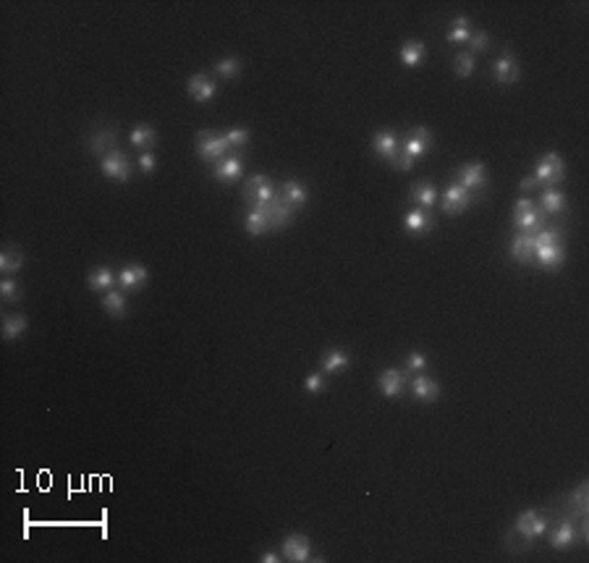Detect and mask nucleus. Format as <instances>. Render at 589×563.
<instances>
[{"instance_id": "f257e3e1", "label": "nucleus", "mask_w": 589, "mask_h": 563, "mask_svg": "<svg viewBox=\"0 0 589 563\" xmlns=\"http://www.w3.org/2000/svg\"><path fill=\"white\" fill-rule=\"evenodd\" d=\"M275 196H278L275 194V186L270 184L268 176L257 173L244 184V199H247L249 210H259L262 213V210H268V205Z\"/></svg>"}, {"instance_id": "f03ea898", "label": "nucleus", "mask_w": 589, "mask_h": 563, "mask_svg": "<svg viewBox=\"0 0 589 563\" xmlns=\"http://www.w3.org/2000/svg\"><path fill=\"white\" fill-rule=\"evenodd\" d=\"M228 150H231V144L225 139V134L207 129L197 134V152L204 163H220L223 157H228Z\"/></svg>"}, {"instance_id": "7ed1b4c3", "label": "nucleus", "mask_w": 589, "mask_h": 563, "mask_svg": "<svg viewBox=\"0 0 589 563\" xmlns=\"http://www.w3.org/2000/svg\"><path fill=\"white\" fill-rule=\"evenodd\" d=\"M532 176H535L537 186H547V189H553L556 184L563 181V176H566V165H563V160L558 157L556 152H547V155H542V160H540V165H537V171Z\"/></svg>"}, {"instance_id": "20e7f679", "label": "nucleus", "mask_w": 589, "mask_h": 563, "mask_svg": "<svg viewBox=\"0 0 589 563\" xmlns=\"http://www.w3.org/2000/svg\"><path fill=\"white\" fill-rule=\"evenodd\" d=\"M514 530H516V534L524 540V545H529V542L540 540V537L547 532V519L545 516H540L537 511H521L514 524Z\"/></svg>"}, {"instance_id": "39448f33", "label": "nucleus", "mask_w": 589, "mask_h": 563, "mask_svg": "<svg viewBox=\"0 0 589 563\" xmlns=\"http://www.w3.org/2000/svg\"><path fill=\"white\" fill-rule=\"evenodd\" d=\"M456 176H459V181H456V184L464 186V189H466L474 199L482 194V189L487 186V168H484L482 163L461 165L459 171H456Z\"/></svg>"}, {"instance_id": "423d86ee", "label": "nucleus", "mask_w": 589, "mask_h": 563, "mask_svg": "<svg viewBox=\"0 0 589 563\" xmlns=\"http://www.w3.org/2000/svg\"><path fill=\"white\" fill-rule=\"evenodd\" d=\"M432 144H435V137H432V131L424 129V126H417V129L408 131V137L404 141H401V150L406 152L408 157L417 163L419 157H424L429 150H432Z\"/></svg>"}, {"instance_id": "0eeeda50", "label": "nucleus", "mask_w": 589, "mask_h": 563, "mask_svg": "<svg viewBox=\"0 0 589 563\" xmlns=\"http://www.w3.org/2000/svg\"><path fill=\"white\" fill-rule=\"evenodd\" d=\"M100 171H102L107 178L118 181V184H126L131 178V163L121 150H113V152H107L105 157H100Z\"/></svg>"}, {"instance_id": "6e6552de", "label": "nucleus", "mask_w": 589, "mask_h": 563, "mask_svg": "<svg viewBox=\"0 0 589 563\" xmlns=\"http://www.w3.org/2000/svg\"><path fill=\"white\" fill-rule=\"evenodd\" d=\"M372 150H375V155L380 160L393 163L398 157V152H401V139H398V134L393 129L377 131L375 137H372Z\"/></svg>"}, {"instance_id": "1a4fd4ad", "label": "nucleus", "mask_w": 589, "mask_h": 563, "mask_svg": "<svg viewBox=\"0 0 589 563\" xmlns=\"http://www.w3.org/2000/svg\"><path fill=\"white\" fill-rule=\"evenodd\" d=\"M280 553H283V558L291 563H304L312 558V542L307 534H289L286 540H283V548H280Z\"/></svg>"}, {"instance_id": "9d476101", "label": "nucleus", "mask_w": 589, "mask_h": 563, "mask_svg": "<svg viewBox=\"0 0 589 563\" xmlns=\"http://www.w3.org/2000/svg\"><path fill=\"white\" fill-rule=\"evenodd\" d=\"M474 202V196L464 189V186L459 184H450L448 189H445V194H443V213L445 215H459V213H464L466 207Z\"/></svg>"}, {"instance_id": "9b49d317", "label": "nucleus", "mask_w": 589, "mask_h": 563, "mask_svg": "<svg viewBox=\"0 0 589 563\" xmlns=\"http://www.w3.org/2000/svg\"><path fill=\"white\" fill-rule=\"evenodd\" d=\"M377 388H380V393L385 399H398L404 393V388H406V372H401L396 367L383 369V375L377 380Z\"/></svg>"}, {"instance_id": "f8f14e48", "label": "nucleus", "mask_w": 589, "mask_h": 563, "mask_svg": "<svg viewBox=\"0 0 589 563\" xmlns=\"http://www.w3.org/2000/svg\"><path fill=\"white\" fill-rule=\"evenodd\" d=\"M147 278H150V272L144 265H129L118 272V286H121V291H141Z\"/></svg>"}, {"instance_id": "ddd939ff", "label": "nucleus", "mask_w": 589, "mask_h": 563, "mask_svg": "<svg viewBox=\"0 0 589 563\" xmlns=\"http://www.w3.org/2000/svg\"><path fill=\"white\" fill-rule=\"evenodd\" d=\"M514 223H516V228H519V233L535 236L537 231H542V228H545V213H542L540 207L532 205L529 210H524V213L514 215Z\"/></svg>"}, {"instance_id": "4468645a", "label": "nucleus", "mask_w": 589, "mask_h": 563, "mask_svg": "<svg viewBox=\"0 0 589 563\" xmlns=\"http://www.w3.org/2000/svg\"><path fill=\"white\" fill-rule=\"evenodd\" d=\"M241 173H244V160H241V155H228V157H223L220 163H215V178H217L220 184H234L236 178H241Z\"/></svg>"}, {"instance_id": "2eb2a0df", "label": "nucleus", "mask_w": 589, "mask_h": 563, "mask_svg": "<svg viewBox=\"0 0 589 563\" xmlns=\"http://www.w3.org/2000/svg\"><path fill=\"white\" fill-rule=\"evenodd\" d=\"M278 196L291 207V210H299V207H304V205H307V199H309V194H307V186L301 184V181H296V178L283 181V184H280Z\"/></svg>"}, {"instance_id": "dca6fc26", "label": "nucleus", "mask_w": 589, "mask_h": 563, "mask_svg": "<svg viewBox=\"0 0 589 563\" xmlns=\"http://www.w3.org/2000/svg\"><path fill=\"white\" fill-rule=\"evenodd\" d=\"M493 76L498 84H514L516 79L521 76V68H519V61H516L511 53L500 55L493 65Z\"/></svg>"}, {"instance_id": "f3484780", "label": "nucleus", "mask_w": 589, "mask_h": 563, "mask_svg": "<svg viewBox=\"0 0 589 563\" xmlns=\"http://www.w3.org/2000/svg\"><path fill=\"white\" fill-rule=\"evenodd\" d=\"M186 89H189V95H192L194 102H210V100L215 98V92H217V84H215L207 74H194L192 79H189Z\"/></svg>"}, {"instance_id": "a211bd4d", "label": "nucleus", "mask_w": 589, "mask_h": 563, "mask_svg": "<svg viewBox=\"0 0 589 563\" xmlns=\"http://www.w3.org/2000/svg\"><path fill=\"white\" fill-rule=\"evenodd\" d=\"M432 226H435V220H432L429 210H424V207H414V210H408L406 215H404V228H406L408 233L422 236V233H429Z\"/></svg>"}, {"instance_id": "6ab92c4d", "label": "nucleus", "mask_w": 589, "mask_h": 563, "mask_svg": "<svg viewBox=\"0 0 589 563\" xmlns=\"http://www.w3.org/2000/svg\"><path fill=\"white\" fill-rule=\"evenodd\" d=\"M265 213V217H268V226L270 231H280V228H286L291 223V215H293V210H291L280 196H275L273 202L268 205V210H262Z\"/></svg>"}, {"instance_id": "aec40b11", "label": "nucleus", "mask_w": 589, "mask_h": 563, "mask_svg": "<svg viewBox=\"0 0 589 563\" xmlns=\"http://www.w3.org/2000/svg\"><path fill=\"white\" fill-rule=\"evenodd\" d=\"M566 260V252H563V244H547V247H540L535 249V262L545 270H558Z\"/></svg>"}, {"instance_id": "412c9836", "label": "nucleus", "mask_w": 589, "mask_h": 563, "mask_svg": "<svg viewBox=\"0 0 589 563\" xmlns=\"http://www.w3.org/2000/svg\"><path fill=\"white\" fill-rule=\"evenodd\" d=\"M411 393L414 399L422 401V403H429V401H438L440 399V385L427 375H417L411 380Z\"/></svg>"}, {"instance_id": "4be33fe9", "label": "nucleus", "mask_w": 589, "mask_h": 563, "mask_svg": "<svg viewBox=\"0 0 589 563\" xmlns=\"http://www.w3.org/2000/svg\"><path fill=\"white\" fill-rule=\"evenodd\" d=\"M116 129H97L92 137H89V150L95 152L97 157H105L107 152L116 150Z\"/></svg>"}, {"instance_id": "5701e85b", "label": "nucleus", "mask_w": 589, "mask_h": 563, "mask_svg": "<svg viewBox=\"0 0 589 563\" xmlns=\"http://www.w3.org/2000/svg\"><path fill=\"white\" fill-rule=\"evenodd\" d=\"M102 312H105L107 317H116V320L126 317V312H129V304H126V296H123V291L110 288V291L102 296Z\"/></svg>"}, {"instance_id": "b1692460", "label": "nucleus", "mask_w": 589, "mask_h": 563, "mask_svg": "<svg viewBox=\"0 0 589 563\" xmlns=\"http://www.w3.org/2000/svg\"><path fill=\"white\" fill-rule=\"evenodd\" d=\"M576 540H579L576 527L568 524V521H560L556 530H553V534H550V545H553L556 550H568Z\"/></svg>"}, {"instance_id": "393cba45", "label": "nucleus", "mask_w": 589, "mask_h": 563, "mask_svg": "<svg viewBox=\"0 0 589 563\" xmlns=\"http://www.w3.org/2000/svg\"><path fill=\"white\" fill-rule=\"evenodd\" d=\"M411 199H414L419 207L429 210V207L440 199V194H438V189H435L432 181H417V184L411 186Z\"/></svg>"}, {"instance_id": "a878e982", "label": "nucleus", "mask_w": 589, "mask_h": 563, "mask_svg": "<svg viewBox=\"0 0 589 563\" xmlns=\"http://www.w3.org/2000/svg\"><path fill=\"white\" fill-rule=\"evenodd\" d=\"M349 364H351V359H349V354H346L343 348H330V351H325V357H322V372H325V375L346 372Z\"/></svg>"}, {"instance_id": "bb28decb", "label": "nucleus", "mask_w": 589, "mask_h": 563, "mask_svg": "<svg viewBox=\"0 0 589 563\" xmlns=\"http://www.w3.org/2000/svg\"><path fill=\"white\" fill-rule=\"evenodd\" d=\"M116 283H118V278L113 275L110 268H95V270L89 272V278H86V286H89L92 291H102V293L110 291Z\"/></svg>"}, {"instance_id": "cd10ccee", "label": "nucleus", "mask_w": 589, "mask_h": 563, "mask_svg": "<svg viewBox=\"0 0 589 563\" xmlns=\"http://www.w3.org/2000/svg\"><path fill=\"white\" fill-rule=\"evenodd\" d=\"M398 58H401V63L408 65V68H417L424 58H427V45L424 43H406L404 47H401V53H398Z\"/></svg>"}, {"instance_id": "c85d7f7f", "label": "nucleus", "mask_w": 589, "mask_h": 563, "mask_svg": "<svg viewBox=\"0 0 589 563\" xmlns=\"http://www.w3.org/2000/svg\"><path fill=\"white\" fill-rule=\"evenodd\" d=\"M511 257H514L516 262H532L535 260V247H532V236H526V233H519V236H514V241H511Z\"/></svg>"}, {"instance_id": "c756f323", "label": "nucleus", "mask_w": 589, "mask_h": 563, "mask_svg": "<svg viewBox=\"0 0 589 563\" xmlns=\"http://www.w3.org/2000/svg\"><path fill=\"white\" fill-rule=\"evenodd\" d=\"M129 141L134 144V147H139V150H150L152 144L158 141V131L152 129L150 123H139V126H134V129H131Z\"/></svg>"}, {"instance_id": "7c9ffc66", "label": "nucleus", "mask_w": 589, "mask_h": 563, "mask_svg": "<svg viewBox=\"0 0 589 563\" xmlns=\"http://www.w3.org/2000/svg\"><path fill=\"white\" fill-rule=\"evenodd\" d=\"M26 327H29V323H26L24 314H8V317H3V338L6 341H16L19 336L26 333Z\"/></svg>"}, {"instance_id": "2f4dec72", "label": "nucleus", "mask_w": 589, "mask_h": 563, "mask_svg": "<svg viewBox=\"0 0 589 563\" xmlns=\"http://www.w3.org/2000/svg\"><path fill=\"white\" fill-rule=\"evenodd\" d=\"M471 37V24L466 16H456L453 19V24H450L448 34H445V40H448L450 45H461V43H469Z\"/></svg>"}, {"instance_id": "473e14b6", "label": "nucleus", "mask_w": 589, "mask_h": 563, "mask_svg": "<svg viewBox=\"0 0 589 563\" xmlns=\"http://www.w3.org/2000/svg\"><path fill=\"white\" fill-rule=\"evenodd\" d=\"M563 207H566V196L560 194L558 189H545L542 192V213L545 215H560L563 213Z\"/></svg>"}, {"instance_id": "72a5a7b5", "label": "nucleus", "mask_w": 589, "mask_h": 563, "mask_svg": "<svg viewBox=\"0 0 589 563\" xmlns=\"http://www.w3.org/2000/svg\"><path fill=\"white\" fill-rule=\"evenodd\" d=\"M244 228H247L249 236H262V233H268L270 231L268 217H265V213H259V210H249L247 220H244Z\"/></svg>"}, {"instance_id": "f704fd0d", "label": "nucleus", "mask_w": 589, "mask_h": 563, "mask_svg": "<svg viewBox=\"0 0 589 563\" xmlns=\"http://www.w3.org/2000/svg\"><path fill=\"white\" fill-rule=\"evenodd\" d=\"M571 509L576 511V516H587L589 514V485L587 482H581L576 490H574V495H571Z\"/></svg>"}, {"instance_id": "c9c22d12", "label": "nucleus", "mask_w": 589, "mask_h": 563, "mask_svg": "<svg viewBox=\"0 0 589 563\" xmlns=\"http://www.w3.org/2000/svg\"><path fill=\"white\" fill-rule=\"evenodd\" d=\"M547 244H560V228L545 226L542 231H537L535 236H532V247H535V249L547 247Z\"/></svg>"}, {"instance_id": "e433bc0d", "label": "nucleus", "mask_w": 589, "mask_h": 563, "mask_svg": "<svg viewBox=\"0 0 589 563\" xmlns=\"http://www.w3.org/2000/svg\"><path fill=\"white\" fill-rule=\"evenodd\" d=\"M24 268V254L16 249H6L0 252V270L3 272H16Z\"/></svg>"}, {"instance_id": "4c0bfd02", "label": "nucleus", "mask_w": 589, "mask_h": 563, "mask_svg": "<svg viewBox=\"0 0 589 563\" xmlns=\"http://www.w3.org/2000/svg\"><path fill=\"white\" fill-rule=\"evenodd\" d=\"M215 74L220 79H236L241 74V61L238 58H223V61L215 63Z\"/></svg>"}, {"instance_id": "58836bf2", "label": "nucleus", "mask_w": 589, "mask_h": 563, "mask_svg": "<svg viewBox=\"0 0 589 563\" xmlns=\"http://www.w3.org/2000/svg\"><path fill=\"white\" fill-rule=\"evenodd\" d=\"M474 55L471 53H459L456 58H453V71H456V76H461V79H469L471 74H474Z\"/></svg>"}, {"instance_id": "ea45409f", "label": "nucleus", "mask_w": 589, "mask_h": 563, "mask_svg": "<svg viewBox=\"0 0 589 563\" xmlns=\"http://www.w3.org/2000/svg\"><path fill=\"white\" fill-rule=\"evenodd\" d=\"M325 385H328L325 372H312L309 378L304 380V390H307L309 396H317V393H322V390H325Z\"/></svg>"}, {"instance_id": "a19ab883", "label": "nucleus", "mask_w": 589, "mask_h": 563, "mask_svg": "<svg viewBox=\"0 0 589 563\" xmlns=\"http://www.w3.org/2000/svg\"><path fill=\"white\" fill-rule=\"evenodd\" d=\"M490 47V37L484 32H471V37H469V53L474 55V53H484Z\"/></svg>"}, {"instance_id": "79ce46f5", "label": "nucleus", "mask_w": 589, "mask_h": 563, "mask_svg": "<svg viewBox=\"0 0 589 563\" xmlns=\"http://www.w3.org/2000/svg\"><path fill=\"white\" fill-rule=\"evenodd\" d=\"M424 367H427V357H424L422 351H414V354H408V359H406V372H414V375H419V372H424Z\"/></svg>"}, {"instance_id": "37998d69", "label": "nucleus", "mask_w": 589, "mask_h": 563, "mask_svg": "<svg viewBox=\"0 0 589 563\" xmlns=\"http://www.w3.org/2000/svg\"><path fill=\"white\" fill-rule=\"evenodd\" d=\"M225 139H228V144H231V147H244V144L249 141V129H244V126L231 129L228 134H225Z\"/></svg>"}, {"instance_id": "c03bdc74", "label": "nucleus", "mask_w": 589, "mask_h": 563, "mask_svg": "<svg viewBox=\"0 0 589 563\" xmlns=\"http://www.w3.org/2000/svg\"><path fill=\"white\" fill-rule=\"evenodd\" d=\"M0 296H3L6 302H16V299H19V286H16V281L6 278V281L0 283Z\"/></svg>"}, {"instance_id": "a18cd8bd", "label": "nucleus", "mask_w": 589, "mask_h": 563, "mask_svg": "<svg viewBox=\"0 0 589 563\" xmlns=\"http://www.w3.org/2000/svg\"><path fill=\"white\" fill-rule=\"evenodd\" d=\"M139 171L141 173H152L155 171V155L152 152H141L139 155Z\"/></svg>"}, {"instance_id": "49530a36", "label": "nucleus", "mask_w": 589, "mask_h": 563, "mask_svg": "<svg viewBox=\"0 0 589 563\" xmlns=\"http://www.w3.org/2000/svg\"><path fill=\"white\" fill-rule=\"evenodd\" d=\"M259 561H262V563H278V561H280V555H275L273 550H265L262 555H259Z\"/></svg>"}]
</instances>
